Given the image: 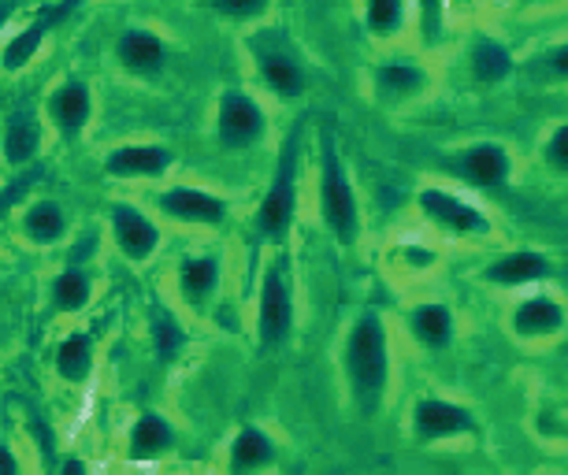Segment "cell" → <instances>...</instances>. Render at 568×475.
I'll return each mask as SVG.
<instances>
[{"instance_id": "cell-8", "label": "cell", "mask_w": 568, "mask_h": 475, "mask_svg": "<svg viewBox=\"0 0 568 475\" xmlns=\"http://www.w3.org/2000/svg\"><path fill=\"white\" fill-rule=\"evenodd\" d=\"M372 101L383 108H405L420 97H432L435 90V71L424 60L413 57H383L372 68Z\"/></svg>"}, {"instance_id": "cell-21", "label": "cell", "mask_w": 568, "mask_h": 475, "mask_svg": "<svg viewBox=\"0 0 568 475\" xmlns=\"http://www.w3.org/2000/svg\"><path fill=\"white\" fill-rule=\"evenodd\" d=\"M405 331H409V338L420 345V350L443 353L457 338V316L443 301H420V305H413L409 316H405Z\"/></svg>"}, {"instance_id": "cell-18", "label": "cell", "mask_w": 568, "mask_h": 475, "mask_svg": "<svg viewBox=\"0 0 568 475\" xmlns=\"http://www.w3.org/2000/svg\"><path fill=\"white\" fill-rule=\"evenodd\" d=\"M557 275V264L550 261L546 253H535V250H517V253H506L498 261H490L479 279L495 290H524V286H539V283H550Z\"/></svg>"}, {"instance_id": "cell-27", "label": "cell", "mask_w": 568, "mask_h": 475, "mask_svg": "<svg viewBox=\"0 0 568 475\" xmlns=\"http://www.w3.org/2000/svg\"><path fill=\"white\" fill-rule=\"evenodd\" d=\"M93 301V275L85 267H63L49 283V305L60 316H79Z\"/></svg>"}, {"instance_id": "cell-26", "label": "cell", "mask_w": 568, "mask_h": 475, "mask_svg": "<svg viewBox=\"0 0 568 475\" xmlns=\"http://www.w3.org/2000/svg\"><path fill=\"white\" fill-rule=\"evenodd\" d=\"M278 461L275 438L261 427H242L227 446V468L231 472H264Z\"/></svg>"}, {"instance_id": "cell-34", "label": "cell", "mask_w": 568, "mask_h": 475, "mask_svg": "<svg viewBox=\"0 0 568 475\" xmlns=\"http://www.w3.org/2000/svg\"><path fill=\"white\" fill-rule=\"evenodd\" d=\"M34 179H38V171H23V175H19V179L12 182V186L0 190V215H4L8 209H16V204L27 198V193H30V182H34Z\"/></svg>"}, {"instance_id": "cell-3", "label": "cell", "mask_w": 568, "mask_h": 475, "mask_svg": "<svg viewBox=\"0 0 568 475\" xmlns=\"http://www.w3.org/2000/svg\"><path fill=\"white\" fill-rule=\"evenodd\" d=\"M302 127H294L286 134L283 149H278V164L272 175V186H267L261 209H256V238L267 245H283L286 234L297 220V198H302Z\"/></svg>"}, {"instance_id": "cell-1", "label": "cell", "mask_w": 568, "mask_h": 475, "mask_svg": "<svg viewBox=\"0 0 568 475\" xmlns=\"http://www.w3.org/2000/svg\"><path fill=\"white\" fill-rule=\"evenodd\" d=\"M342 380H346V394L353 408L372 420L383 413L394 380V356H390V327L379 312H361L353 316L342 338Z\"/></svg>"}, {"instance_id": "cell-24", "label": "cell", "mask_w": 568, "mask_h": 475, "mask_svg": "<svg viewBox=\"0 0 568 475\" xmlns=\"http://www.w3.org/2000/svg\"><path fill=\"white\" fill-rule=\"evenodd\" d=\"M175 449V427L164 413H142L134 420L131 438H126V457L131 461H160Z\"/></svg>"}, {"instance_id": "cell-11", "label": "cell", "mask_w": 568, "mask_h": 475, "mask_svg": "<svg viewBox=\"0 0 568 475\" xmlns=\"http://www.w3.org/2000/svg\"><path fill=\"white\" fill-rule=\"evenodd\" d=\"M409 427H413L416 442H427V446H432V442H454V438L476 435L479 420L468 405L446 402V397H420V402L413 405Z\"/></svg>"}, {"instance_id": "cell-6", "label": "cell", "mask_w": 568, "mask_h": 475, "mask_svg": "<svg viewBox=\"0 0 568 475\" xmlns=\"http://www.w3.org/2000/svg\"><path fill=\"white\" fill-rule=\"evenodd\" d=\"M438 168L446 175H454L457 182H465L468 190H501L509 186L513 171H517V160L501 142H468L454 149L449 156L438 160Z\"/></svg>"}, {"instance_id": "cell-23", "label": "cell", "mask_w": 568, "mask_h": 475, "mask_svg": "<svg viewBox=\"0 0 568 475\" xmlns=\"http://www.w3.org/2000/svg\"><path fill=\"white\" fill-rule=\"evenodd\" d=\"M19 231H23L30 245H57L68 238V212L52 198L27 201L23 209H19Z\"/></svg>"}, {"instance_id": "cell-10", "label": "cell", "mask_w": 568, "mask_h": 475, "mask_svg": "<svg viewBox=\"0 0 568 475\" xmlns=\"http://www.w3.org/2000/svg\"><path fill=\"white\" fill-rule=\"evenodd\" d=\"M109 234L112 245L123 261L131 264H149L164 245V231L145 209H138L134 201H112L109 209Z\"/></svg>"}, {"instance_id": "cell-19", "label": "cell", "mask_w": 568, "mask_h": 475, "mask_svg": "<svg viewBox=\"0 0 568 475\" xmlns=\"http://www.w3.org/2000/svg\"><path fill=\"white\" fill-rule=\"evenodd\" d=\"M253 63H256V79L267 93H275L278 101H297L305 93V71L291 52L275 41H264V46H253Z\"/></svg>"}, {"instance_id": "cell-28", "label": "cell", "mask_w": 568, "mask_h": 475, "mask_svg": "<svg viewBox=\"0 0 568 475\" xmlns=\"http://www.w3.org/2000/svg\"><path fill=\"white\" fill-rule=\"evenodd\" d=\"M361 16L368 38L387 46V41H398L409 30V0H364Z\"/></svg>"}, {"instance_id": "cell-9", "label": "cell", "mask_w": 568, "mask_h": 475, "mask_svg": "<svg viewBox=\"0 0 568 475\" xmlns=\"http://www.w3.org/2000/svg\"><path fill=\"white\" fill-rule=\"evenodd\" d=\"M153 209L164 215L168 223L197 226V231H220V226L231 220V204L223 201L220 193L190 186V182L160 190L153 198Z\"/></svg>"}, {"instance_id": "cell-14", "label": "cell", "mask_w": 568, "mask_h": 475, "mask_svg": "<svg viewBox=\"0 0 568 475\" xmlns=\"http://www.w3.org/2000/svg\"><path fill=\"white\" fill-rule=\"evenodd\" d=\"M101 168H104V175L120 179V182H134V179L156 182L175 168V153H171L164 142H123L104 153Z\"/></svg>"}, {"instance_id": "cell-33", "label": "cell", "mask_w": 568, "mask_h": 475, "mask_svg": "<svg viewBox=\"0 0 568 475\" xmlns=\"http://www.w3.org/2000/svg\"><path fill=\"white\" fill-rule=\"evenodd\" d=\"M542 164L554 171L557 179H565V171H568V127L565 123H557L554 131H550V138L542 142Z\"/></svg>"}, {"instance_id": "cell-31", "label": "cell", "mask_w": 568, "mask_h": 475, "mask_svg": "<svg viewBox=\"0 0 568 475\" xmlns=\"http://www.w3.org/2000/svg\"><path fill=\"white\" fill-rule=\"evenodd\" d=\"M205 4L231 23H261L272 12V0H205Z\"/></svg>"}, {"instance_id": "cell-37", "label": "cell", "mask_w": 568, "mask_h": 475, "mask_svg": "<svg viewBox=\"0 0 568 475\" xmlns=\"http://www.w3.org/2000/svg\"><path fill=\"white\" fill-rule=\"evenodd\" d=\"M520 4H528V8H561L565 0H520Z\"/></svg>"}, {"instance_id": "cell-32", "label": "cell", "mask_w": 568, "mask_h": 475, "mask_svg": "<svg viewBox=\"0 0 568 475\" xmlns=\"http://www.w3.org/2000/svg\"><path fill=\"white\" fill-rule=\"evenodd\" d=\"M153 342L164 361H175V353L186 345V334H182V327L168 316V312H153Z\"/></svg>"}, {"instance_id": "cell-35", "label": "cell", "mask_w": 568, "mask_h": 475, "mask_svg": "<svg viewBox=\"0 0 568 475\" xmlns=\"http://www.w3.org/2000/svg\"><path fill=\"white\" fill-rule=\"evenodd\" d=\"M16 472H23V464H19L12 446H4V442H0V475H16Z\"/></svg>"}, {"instance_id": "cell-13", "label": "cell", "mask_w": 568, "mask_h": 475, "mask_svg": "<svg viewBox=\"0 0 568 475\" xmlns=\"http://www.w3.org/2000/svg\"><path fill=\"white\" fill-rule=\"evenodd\" d=\"M41 119H45L49 131H57L60 138L74 142L93 119V90L90 82L82 79H63L49 90L45 108H41Z\"/></svg>"}, {"instance_id": "cell-20", "label": "cell", "mask_w": 568, "mask_h": 475, "mask_svg": "<svg viewBox=\"0 0 568 475\" xmlns=\"http://www.w3.org/2000/svg\"><path fill=\"white\" fill-rule=\"evenodd\" d=\"M115 63L134 74V79H156L168 63V49H164V38L149 27H126L120 38H115Z\"/></svg>"}, {"instance_id": "cell-12", "label": "cell", "mask_w": 568, "mask_h": 475, "mask_svg": "<svg viewBox=\"0 0 568 475\" xmlns=\"http://www.w3.org/2000/svg\"><path fill=\"white\" fill-rule=\"evenodd\" d=\"M565 323H568L565 301L557 294H546V290H542V294L520 297L517 305H513V312H509V334L517 342H528V345L561 338Z\"/></svg>"}, {"instance_id": "cell-7", "label": "cell", "mask_w": 568, "mask_h": 475, "mask_svg": "<svg viewBox=\"0 0 568 475\" xmlns=\"http://www.w3.org/2000/svg\"><path fill=\"white\" fill-rule=\"evenodd\" d=\"M267 134V112L253 93L245 90H223L216 104V142L227 153H250L264 142Z\"/></svg>"}, {"instance_id": "cell-25", "label": "cell", "mask_w": 568, "mask_h": 475, "mask_svg": "<svg viewBox=\"0 0 568 475\" xmlns=\"http://www.w3.org/2000/svg\"><path fill=\"white\" fill-rule=\"evenodd\" d=\"M409 23L416 30V46L424 52H438L454 38V16L446 0H409Z\"/></svg>"}, {"instance_id": "cell-16", "label": "cell", "mask_w": 568, "mask_h": 475, "mask_svg": "<svg viewBox=\"0 0 568 475\" xmlns=\"http://www.w3.org/2000/svg\"><path fill=\"white\" fill-rule=\"evenodd\" d=\"M223 286V256L220 253H194V256H182L175 267V294L190 312L205 316L212 309Z\"/></svg>"}, {"instance_id": "cell-15", "label": "cell", "mask_w": 568, "mask_h": 475, "mask_svg": "<svg viewBox=\"0 0 568 475\" xmlns=\"http://www.w3.org/2000/svg\"><path fill=\"white\" fill-rule=\"evenodd\" d=\"M45 142V119L34 104H16L0 119V160L8 168H30Z\"/></svg>"}, {"instance_id": "cell-5", "label": "cell", "mask_w": 568, "mask_h": 475, "mask_svg": "<svg viewBox=\"0 0 568 475\" xmlns=\"http://www.w3.org/2000/svg\"><path fill=\"white\" fill-rule=\"evenodd\" d=\"M297 309H294V286L286 275L283 261H267L256 283V345L261 353H278L294 334Z\"/></svg>"}, {"instance_id": "cell-17", "label": "cell", "mask_w": 568, "mask_h": 475, "mask_svg": "<svg viewBox=\"0 0 568 475\" xmlns=\"http://www.w3.org/2000/svg\"><path fill=\"white\" fill-rule=\"evenodd\" d=\"M79 4L82 0H57V4L45 8V12L34 19V23H27L19 34L8 38L4 52H0V71H23L27 63L38 57V49L49 41L52 30H57L68 16H74V8Z\"/></svg>"}, {"instance_id": "cell-36", "label": "cell", "mask_w": 568, "mask_h": 475, "mask_svg": "<svg viewBox=\"0 0 568 475\" xmlns=\"http://www.w3.org/2000/svg\"><path fill=\"white\" fill-rule=\"evenodd\" d=\"M19 12V0H0V34H4V27L12 23Z\"/></svg>"}, {"instance_id": "cell-29", "label": "cell", "mask_w": 568, "mask_h": 475, "mask_svg": "<svg viewBox=\"0 0 568 475\" xmlns=\"http://www.w3.org/2000/svg\"><path fill=\"white\" fill-rule=\"evenodd\" d=\"M387 261H390V275H427L438 267V250L427 242H416V238H398V242L387 250Z\"/></svg>"}, {"instance_id": "cell-4", "label": "cell", "mask_w": 568, "mask_h": 475, "mask_svg": "<svg viewBox=\"0 0 568 475\" xmlns=\"http://www.w3.org/2000/svg\"><path fill=\"white\" fill-rule=\"evenodd\" d=\"M416 212L424 215V223H432L438 234L454 238V242H487L495 234V220H490L484 204L468 201L465 193H454L446 186H420Z\"/></svg>"}, {"instance_id": "cell-38", "label": "cell", "mask_w": 568, "mask_h": 475, "mask_svg": "<svg viewBox=\"0 0 568 475\" xmlns=\"http://www.w3.org/2000/svg\"><path fill=\"white\" fill-rule=\"evenodd\" d=\"M63 472H85V464H79V461H63Z\"/></svg>"}, {"instance_id": "cell-22", "label": "cell", "mask_w": 568, "mask_h": 475, "mask_svg": "<svg viewBox=\"0 0 568 475\" xmlns=\"http://www.w3.org/2000/svg\"><path fill=\"white\" fill-rule=\"evenodd\" d=\"M52 368L68 386H85L90 383L93 368H98V342L85 331H71L63 334L57 353H52Z\"/></svg>"}, {"instance_id": "cell-30", "label": "cell", "mask_w": 568, "mask_h": 475, "mask_svg": "<svg viewBox=\"0 0 568 475\" xmlns=\"http://www.w3.org/2000/svg\"><path fill=\"white\" fill-rule=\"evenodd\" d=\"M468 68L476 74V82L495 85L501 79H509L513 71V57L506 52V46H498L495 38H476V46L468 52Z\"/></svg>"}, {"instance_id": "cell-2", "label": "cell", "mask_w": 568, "mask_h": 475, "mask_svg": "<svg viewBox=\"0 0 568 475\" xmlns=\"http://www.w3.org/2000/svg\"><path fill=\"white\" fill-rule=\"evenodd\" d=\"M316 209H320V223L324 231L335 238L342 250H353L364 234V215H361V201L357 190H353V179L346 171V160H342L338 149V131L335 123L320 127V149H316Z\"/></svg>"}]
</instances>
